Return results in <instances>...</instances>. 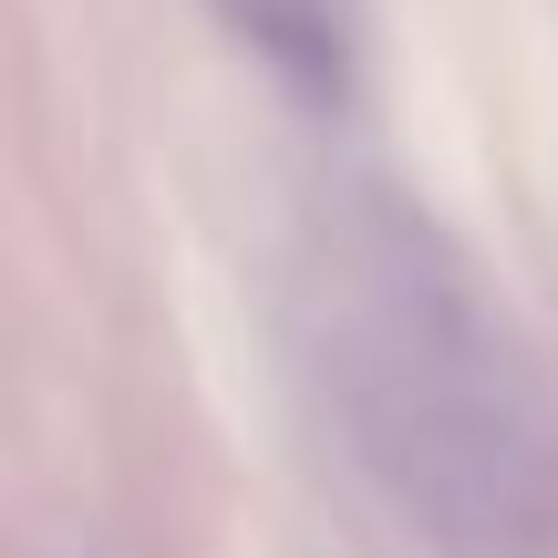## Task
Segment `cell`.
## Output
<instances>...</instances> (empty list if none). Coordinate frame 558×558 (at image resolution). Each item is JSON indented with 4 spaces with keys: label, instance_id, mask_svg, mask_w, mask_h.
<instances>
[{
    "label": "cell",
    "instance_id": "6da1fadb",
    "mask_svg": "<svg viewBox=\"0 0 558 558\" xmlns=\"http://www.w3.org/2000/svg\"><path fill=\"white\" fill-rule=\"evenodd\" d=\"M320 341L331 373L352 383V414L403 486H518L527 445H538V403H527L518 341H507L497 300L465 279V259L414 218V207H341L320 228Z\"/></svg>",
    "mask_w": 558,
    "mask_h": 558
}]
</instances>
